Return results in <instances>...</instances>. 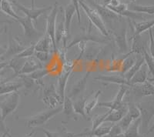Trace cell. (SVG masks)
<instances>
[{"label": "cell", "instance_id": "cell-1", "mask_svg": "<svg viewBox=\"0 0 154 137\" xmlns=\"http://www.w3.org/2000/svg\"><path fill=\"white\" fill-rule=\"evenodd\" d=\"M111 35L119 53L126 54L130 52L127 40L128 20L123 17L116 20L111 25ZM110 35V37H111Z\"/></svg>", "mask_w": 154, "mask_h": 137}, {"label": "cell", "instance_id": "cell-2", "mask_svg": "<svg viewBox=\"0 0 154 137\" xmlns=\"http://www.w3.org/2000/svg\"><path fill=\"white\" fill-rule=\"evenodd\" d=\"M79 6L84 11L85 14L89 18V20L90 22V24L93 25V26L96 27L97 29L100 31L102 35L105 36L106 39H110V34L107 29L106 26L105 25L104 22L103 21L102 18L100 15L96 12L95 9L91 8L86 2H85L83 0H79Z\"/></svg>", "mask_w": 154, "mask_h": 137}, {"label": "cell", "instance_id": "cell-3", "mask_svg": "<svg viewBox=\"0 0 154 137\" xmlns=\"http://www.w3.org/2000/svg\"><path fill=\"white\" fill-rule=\"evenodd\" d=\"M63 110V105H60L54 109H48L47 110L42 111L41 113L27 117L26 126L29 128H34L43 126L47 123L48 121L53 119L55 116L60 113Z\"/></svg>", "mask_w": 154, "mask_h": 137}, {"label": "cell", "instance_id": "cell-4", "mask_svg": "<svg viewBox=\"0 0 154 137\" xmlns=\"http://www.w3.org/2000/svg\"><path fill=\"white\" fill-rule=\"evenodd\" d=\"M41 96L42 102L49 107V109H54L63 105V101L58 93L57 89L54 83L44 86L41 90Z\"/></svg>", "mask_w": 154, "mask_h": 137}, {"label": "cell", "instance_id": "cell-5", "mask_svg": "<svg viewBox=\"0 0 154 137\" xmlns=\"http://www.w3.org/2000/svg\"><path fill=\"white\" fill-rule=\"evenodd\" d=\"M19 100H20L19 93L15 92L8 94L6 98L4 99L2 101H0V112L4 120H5L8 116L14 113L18 109Z\"/></svg>", "mask_w": 154, "mask_h": 137}, {"label": "cell", "instance_id": "cell-6", "mask_svg": "<svg viewBox=\"0 0 154 137\" xmlns=\"http://www.w3.org/2000/svg\"><path fill=\"white\" fill-rule=\"evenodd\" d=\"M59 4L56 2L53 5L51 9L50 12L46 16V33L49 37L52 46H53V51L58 52V49L56 45V40H55V32H56V20H57L58 13H59Z\"/></svg>", "mask_w": 154, "mask_h": 137}, {"label": "cell", "instance_id": "cell-7", "mask_svg": "<svg viewBox=\"0 0 154 137\" xmlns=\"http://www.w3.org/2000/svg\"><path fill=\"white\" fill-rule=\"evenodd\" d=\"M140 113V120L142 128L143 130H146L149 128V125L154 116V102L153 100L149 102H140L136 104Z\"/></svg>", "mask_w": 154, "mask_h": 137}, {"label": "cell", "instance_id": "cell-8", "mask_svg": "<svg viewBox=\"0 0 154 137\" xmlns=\"http://www.w3.org/2000/svg\"><path fill=\"white\" fill-rule=\"evenodd\" d=\"M74 65H75L74 61L66 60L64 62L63 72H61V74L58 77L57 91L63 102L66 96V89L67 82H68L69 78L70 75H71L72 70H73Z\"/></svg>", "mask_w": 154, "mask_h": 137}, {"label": "cell", "instance_id": "cell-9", "mask_svg": "<svg viewBox=\"0 0 154 137\" xmlns=\"http://www.w3.org/2000/svg\"><path fill=\"white\" fill-rule=\"evenodd\" d=\"M18 23L21 25L22 28L23 29V34L26 38L31 41L36 40L43 35V32L39 31L35 28L33 21L27 17H21L19 20H17Z\"/></svg>", "mask_w": 154, "mask_h": 137}, {"label": "cell", "instance_id": "cell-10", "mask_svg": "<svg viewBox=\"0 0 154 137\" xmlns=\"http://www.w3.org/2000/svg\"><path fill=\"white\" fill-rule=\"evenodd\" d=\"M12 5H14L16 8H17L19 10L21 11L22 12H23L26 16V17L29 18L31 20L34 22L35 23H37V20L41 16L44 15L45 13L48 12V11L51 10L53 6H45V7L42 8H38V9H35V8H27L26 6H24L23 5H22L21 3H19V2L16 1V0H12Z\"/></svg>", "mask_w": 154, "mask_h": 137}, {"label": "cell", "instance_id": "cell-11", "mask_svg": "<svg viewBox=\"0 0 154 137\" xmlns=\"http://www.w3.org/2000/svg\"><path fill=\"white\" fill-rule=\"evenodd\" d=\"M99 42V43H106L107 42V39H103L98 35H94L91 32V24H89V29L84 31L82 34H79L73 37V39L71 42L67 45L66 49L72 47V46L78 45L80 42Z\"/></svg>", "mask_w": 154, "mask_h": 137}, {"label": "cell", "instance_id": "cell-12", "mask_svg": "<svg viewBox=\"0 0 154 137\" xmlns=\"http://www.w3.org/2000/svg\"><path fill=\"white\" fill-rule=\"evenodd\" d=\"M129 91V87L127 86H119V91L117 92V94L116 95L114 99L112 101L109 102H101L98 104L99 107H105L108 108L110 110H115L121 108L126 102H123V98L126 96V93Z\"/></svg>", "mask_w": 154, "mask_h": 137}, {"label": "cell", "instance_id": "cell-13", "mask_svg": "<svg viewBox=\"0 0 154 137\" xmlns=\"http://www.w3.org/2000/svg\"><path fill=\"white\" fill-rule=\"evenodd\" d=\"M26 46H23L22 42H19L17 39L12 36V32H9V39H8V46L5 49V52L2 56L0 57L2 60H6L9 57L15 56L19 53L24 50Z\"/></svg>", "mask_w": 154, "mask_h": 137}, {"label": "cell", "instance_id": "cell-14", "mask_svg": "<svg viewBox=\"0 0 154 137\" xmlns=\"http://www.w3.org/2000/svg\"><path fill=\"white\" fill-rule=\"evenodd\" d=\"M140 113L139 111L138 108L137 107L136 104L130 103L128 104V110L125 116H123L119 122H118V125L119 126L123 132L130 126L134 120L140 118Z\"/></svg>", "mask_w": 154, "mask_h": 137}, {"label": "cell", "instance_id": "cell-15", "mask_svg": "<svg viewBox=\"0 0 154 137\" xmlns=\"http://www.w3.org/2000/svg\"><path fill=\"white\" fill-rule=\"evenodd\" d=\"M153 78L149 79L144 83L139 85H133L128 86L129 89L132 90L135 96H152L154 93V86L152 83Z\"/></svg>", "mask_w": 154, "mask_h": 137}, {"label": "cell", "instance_id": "cell-16", "mask_svg": "<svg viewBox=\"0 0 154 137\" xmlns=\"http://www.w3.org/2000/svg\"><path fill=\"white\" fill-rule=\"evenodd\" d=\"M91 71H88L84 76H82L81 79L77 81L76 83L73 85V86L70 88L69 94L66 95L69 98H70L72 101L74 100V99H76L82 94L84 90H86V84H87V81L89 79V76H90Z\"/></svg>", "mask_w": 154, "mask_h": 137}, {"label": "cell", "instance_id": "cell-17", "mask_svg": "<svg viewBox=\"0 0 154 137\" xmlns=\"http://www.w3.org/2000/svg\"><path fill=\"white\" fill-rule=\"evenodd\" d=\"M148 50V42L144 40L141 35H133L132 37V44L130 53L132 54L143 55Z\"/></svg>", "mask_w": 154, "mask_h": 137}, {"label": "cell", "instance_id": "cell-18", "mask_svg": "<svg viewBox=\"0 0 154 137\" xmlns=\"http://www.w3.org/2000/svg\"><path fill=\"white\" fill-rule=\"evenodd\" d=\"M42 68H43V65L42 62H40L34 56L29 57L26 59L23 67L21 68L20 71L18 72L16 77H18L19 76H22V75H28V74L32 73L34 71Z\"/></svg>", "mask_w": 154, "mask_h": 137}, {"label": "cell", "instance_id": "cell-19", "mask_svg": "<svg viewBox=\"0 0 154 137\" xmlns=\"http://www.w3.org/2000/svg\"><path fill=\"white\" fill-rule=\"evenodd\" d=\"M11 78L0 79V96L8 95L18 92V90L23 87L22 82H10Z\"/></svg>", "mask_w": 154, "mask_h": 137}, {"label": "cell", "instance_id": "cell-20", "mask_svg": "<svg viewBox=\"0 0 154 137\" xmlns=\"http://www.w3.org/2000/svg\"><path fill=\"white\" fill-rule=\"evenodd\" d=\"M63 110L64 115H65V120L62 122L63 124H67L70 120H74L75 121L78 120V115H76L74 112L73 105H72V100L69 98L66 95L65 96L64 100L63 102Z\"/></svg>", "mask_w": 154, "mask_h": 137}, {"label": "cell", "instance_id": "cell-21", "mask_svg": "<svg viewBox=\"0 0 154 137\" xmlns=\"http://www.w3.org/2000/svg\"><path fill=\"white\" fill-rule=\"evenodd\" d=\"M75 13L74 5L71 2L68 5H66L64 8V20H63V24H64V29H65V35L66 39H68L70 33V26L72 23V18Z\"/></svg>", "mask_w": 154, "mask_h": 137}, {"label": "cell", "instance_id": "cell-22", "mask_svg": "<svg viewBox=\"0 0 154 137\" xmlns=\"http://www.w3.org/2000/svg\"><path fill=\"white\" fill-rule=\"evenodd\" d=\"M149 72L148 71V68H146V66H142L135 73V75L130 79V80L129 81L130 86H133V85L142 84V83H144L145 82H146L147 80H149L150 79L149 77Z\"/></svg>", "mask_w": 154, "mask_h": 137}, {"label": "cell", "instance_id": "cell-23", "mask_svg": "<svg viewBox=\"0 0 154 137\" xmlns=\"http://www.w3.org/2000/svg\"><path fill=\"white\" fill-rule=\"evenodd\" d=\"M95 80H98L103 83H112V84H117L119 86H130V84L127 81L124 79V77L120 75H116V76H100L94 77Z\"/></svg>", "mask_w": 154, "mask_h": 137}, {"label": "cell", "instance_id": "cell-24", "mask_svg": "<svg viewBox=\"0 0 154 137\" xmlns=\"http://www.w3.org/2000/svg\"><path fill=\"white\" fill-rule=\"evenodd\" d=\"M130 23L133 24V27L134 28V35H141L143 32L153 27L154 20L150 19L149 20H143L140 22L132 20Z\"/></svg>", "mask_w": 154, "mask_h": 137}, {"label": "cell", "instance_id": "cell-25", "mask_svg": "<svg viewBox=\"0 0 154 137\" xmlns=\"http://www.w3.org/2000/svg\"><path fill=\"white\" fill-rule=\"evenodd\" d=\"M140 124H141L140 118L134 120L131 125L123 132V137H146V135L140 134V127L141 126Z\"/></svg>", "mask_w": 154, "mask_h": 137}, {"label": "cell", "instance_id": "cell-26", "mask_svg": "<svg viewBox=\"0 0 154 137\" xmlns=\"http://www.w3.org/2000/svg\"><path fill=\"white\" fill-rule=\"evenodd\" d=\"M128 110V103H125L121 108L115 110H110L109 113L104 122H111V123H118L119 120L125 116Z\"/></svg>", "mask_w": 154, "mask_h": 137}, {"label": "cell", "instance_id": "cell-27", "mask_svg": "<svg viewBox=\"0 0 154 137\" xmlns=\"http://www.w3.org/2000/svg\"><path fill=\"white\" fill-rule=\"evenodd\" d=\"M128 9L132 12L140 13V14H146L148 16H152L154 14L153 5H140L134 2H131L128 5Z\"/></svg>", "mask_w": 154, "mask_h": 137}, {"label": "cell", "instance_id": "cell-28", "mask_svg": "<svg viewBox=\"0 0 154 137\" xmlns=\"http://www.w3.org/2000/svg\"><path fill=\"white\" fill-rule=\"evenodd\" d=\"M51 46H52V42L49 39V37L45 32L41 38H39L34 44V48H35V51L50 53ZM52 47H53V46H52Z\"/></svg>", "mask_w": 154, "mask_h": 137}, {"label": "cell", "instance_id": "cell-29", "mask_svg": "<svg viewBox=\"0 0 154 137\" xmlns=\"http://www.w3.org/2000/svg\"><path fill=\"white\" fill-rule=\"evenodd\" d=\"M144 64H145V62H144L143 56H142V55H137V59H136V62H135V63L133 65V66H132L127 72H125V73L123 74V77H124V79L127 81L128 83H129V81L130 80V79L134 76L135 73H136V72H137ZM129 84H130V83H129Z\"/></svg>", "mask_w": 154, "mask_h": 137}, {"label": "cell", "instance_id": "cell-30", "mask_svg": "<svg viewBox=\"0 0 154 137\" xmlns=\"http://www.w3.org/2000/svg\"><path fill=\"white\" fill-rule=\"evenodd\" d=\"M87 98L88 96L79 97L75 101H72V105H73L74 112L75 114L82 116L85 120H89L87 115L85 112V103H86Z\"/></svg>", "mask_w": 154, "mask_h": 137}, {"label": "cell", "instance_id": "cell-31", "mask_svg": "<svg viewBox=\"0 0 154 137\" xmlns=\"http://www.w3.org/2000/svg\"><path fill=\"white\" fill-rule=\"evenodd\" d=\"M101 93V90H97L93 94H92V96H88L86 103H85V112L86 115H90L93 109L97 105L99 102V97Z\"/></svg>", "mask_w": 154, "mask_h": 137}, {"label": "cell", "instance_id": "cell-32", "mask_svg": "<svg viewBox=\"0 0 154 137\" xmlns=\"http://www.w3.org/2000/svg\"><path fill=\"white\" fill-rule=\"evenodd\" d=\"M0 11L2 12L4 14L10 16L15 20H19L21 16H18L16 12H15L13 8H12V4L9 0H2L1 4H0Z\"/></svg>", "mask_w": 154, "mask_h": 137}, {"label": "cell", "instance_id": "cell-33", "mask_svg": "<svg viewBox=\"0 0 154 137\" xmlns=\"http://www.w3.org/2000/svg\"><path fill=\"white\" fill-rule=\"evenodd\" d=\"M25 61H26V59L18 58L16 56H13V58L8 61V67H9V68H12L14 72V75L12 77H10L11 79L16 77L18 72L20 71L21 68L23 67Z\"/></svg>", "mask_w": 154, "mask_h": 137}, {"label": "cell", "instance_id": "cell-34", "mask_svg": "<svg viewBox=\"0 0 154 137\" xmlns=\"http://www.w3.org/2000/svg\"><path fill=\"white\" fill-rule=\"evenodd\" d=\"M136 59H137V56H133L132 54L129 55L128 56H126L123 59V63H122V65H121L120 72H119L121 75H123L125 72H127L133 66V65L136 62Z\"/></svg>", "mask_w": 154, "mask_h": 137}, {"label": "cell", "instance_id": "cell-35", "mask_svg": "<svg viewBox=\"0 0 154 137\" xmlns=\"http://www.w3.org/2000/svg\"><path fill=\"white\" fill-rule=\"evenodd\" d=\"M109 112H110V109H109L108 112H107V113H106L105 114L96 115V116H93V117L91 119L92 127H91V129H91V130L95 129L100 127V126L103 124V123H105V122H104L105 121V119L106 118V116L109 115Z\"/></svg>", "mask_w": 154, "mask_h": 137}, {"label": "cell", "instance_id": "cell-36", "mask_svg": "<svg viewBox=\"0 0 154 137\" xmlns=\"http://www.w3.org/2000/svg\"><path fill=\"white\" fill-rule=\"evenodd\" d=\"M143 58L145 64L146 65V67L148 68V71H149V74L152 77H153L154 74V59L153 56L149 54V51L147 50L143 53Z\"/></svg>", "mask_w": 154, "mask_h": 137}, {"label": "cell", "instance_id": "cell-37", "mask_svg": "<svg viewBox=\"0 0 154 137\" xmlns=\"http://www.w3.org/2000/svg\"><path fill=\"white\" fill-rule=\"evenodd\" d=\"M49 73V69L42 68L34 71V72H32V73L28 74V75H26V76H28L29 77L34 79V80L38 81V80H42V79H43V78L46 77Z\"/></svg>", "mask_w": 154, "mask_h": 137}, {"label": "cell", "instance_id": "cell-38", "mask_svg": "<svg viewBox=\"0 0 154 137\" xmlns=\"http://www.w3.org/2000/svg\"><path fill=\"white\" fill-rule=\"evenodd\" d=\"M34 53H35V48H34V44L32 45V46L26 47L24 50L19 53V54H17L16 56H15L16 57L18 58H23V59H26L32 57L33 56Z\"/></svg>", "mask_w": 154, "mask_h": 137}, {"label": "cell", "instance_id": "cell-39", "mask_svg": "<svg viewBox=\"0 0 154 137\" xmlns=\"http://www.w3.org/2000/svg\"><path fill=\"white\" fill-rule=\"evenodd\" d=\"M33 56L36 59H38L40 62L43 63V62H46L49 61V58H50V53L35 51V53L33 54Z\"/></svg>", "mask_w": 154, "mask_h": 137}, {"label": "cell", "instance_id": "cell-40", "mask_svg": "<svg viewBox=\"0 0 154 137\" xmlns=\"http://www.w3.org/2000/svg\"><path fill=\"white\" fill-rule=\"evenodd\" d=\"M148 51L149 54L153 56V34L152 28L149 29V41H148Z\"/></svg>", "mask_w": 154, "mask_h": 137}, {"label": "cell", "instance_id": "cell-41", "mask_svg": "<svg viewBox=\"0 0 154 137\" xmlns=\"http://www.w3.org/2000/svg\"><path fill=\"white\" fill-rule=\"evenodd\" d=\"M4 122H5V120L2 119V114H1V112H0V135H2L4 133H6L8 135H11L10 130L6 127Z\"/></svg>", "mask_w": 154, "mask_h": 137}, {"label": "cell", "instance_id": "cell-42", "mask_svg": "<svg viewBox=\"0 0 154 137\" xmlns=\"http://www.w3.org/2000/svg\"><path fill=\"white\" fill-rule=\"evenodd\" d=\"M71 3L74 5V8H75V13H76L77 16V20H78V23H81V15H80V6H79V0H71Z\"/></svg>", "mask_w": 154, "mask_h": 137}, {"label": "cell", "instance_id": "cell-43", "mask_svg": "<svg viewBox=\"0 0 154 137\" xmlns=\"http://www.w3.org/2000/svg\"><path fill=\"white\" fill-rule=\"evenodd\" d=\"M60 132H59V137H75V134L73 132H69L66 128L64 126H62L59 128Z\"/></svg>", "mask_w": 154, "mask_h": 137}, {"label": "cell", "instance_id": "cell-44", "mask_svg": "<svg viewBox=\"0 0 154 137\" xmlns=\"http://www.w3.org/2000/svg\"><path fill=\"white\" fill-rule=\"evenodd\" d=\"M42 131L45 134V137H59V132H49L46 129H42Z\"/></svg>", "mask_w": 154, "mask_h": 137}, {"label": "cell", "instance_id": "cell-45", "mask_svg": "<svg viewBox=\"0 0 154 137\" xmlns=\"http://www.w3.org/2000/svg\"><path fill=\"white\" fill-rule=\"evenodd\" d=\"M5 68H9V67H8V61L1 62H0V71L3 70Z\"/></svg>", "mask_w": 154, "mask_h": 137}, {"label": "cell", "instance_id": "cell-46", "mask_svg": "<svg viewBox=\"0 0 154 137\" xmlns=\"http://www.w3.org/2000/svg\"><path fill=\"white\" fill-rule=\"evenodd\" d=\"M119 3H120V1H119V0H111L109 5H112V6H116V5H119Z\"/></svg>", "mask_w": 154, "mask_h": 137}, {"label": "cell", "instance_id": "cell-47", "mask_svg": "<svg viewBox=\"0 0 154 137\" xmlns=\"http://www.w3.org/2000/svg\"><path fill=\"white\" fill-rule=\"evenodd\" d=\"M35 132H36V130L33 129V130H32V131L31 132H30L29 134H28V135H26L25 137H33V135H35Z\"/></svg>", "mask_w": 154, "mask_h": 137}, {"label": "cell", "instance_id": "cell-48", "mask_svg": "<svg viewBox=\"0 0 154 137\" xmlns=\"http://www.w3.org/2000/svg\"><path fill=\"white\" fill-rule=\"evenodd\" d=\"M5 49H6V48H3L0 46V57L2 56V55L4 54V53L5 52Z\"/></svg>", "mask_w": 154, "mask_h": 137}, {"label": "cell", "instance_id": "cell-49", "mask_svg": "<svg viewBox=\"0 0 154 137\" xmlns=\"http://www.w3.org/2000/svg\"><path fill=\"white\" fill-rule=\"evenodd\" d=\"M7 30V27L6 26H4V27H2V28H0V35H2V33H3L5 31H6Z\"/></svg>", "mask_w": 154, "mask_h": 137}, {"label": "cell", "instance_id": "cell-50", "mask_svg": "<svg viewBox=\"0 0 154 137\" xmlns=\"http://www.w3.org/2000/svg\"><path fill=\"white\" fill-rule=\"evenodd\" d=\"M12 22L9 21V20H2V21H0V24H3V23H9L11 24Z\"/></svg>", "mask_w": 154, "mask_h": 137}, {"label": "cell", "instance_id": "cell-51", "mask_svg": "<svg viewBox=\"0 0 154 137\" xmlns=\"http://www.w3.org/2000/svg\"><path fill=\"white\" fill-rule=\"evenodd\" d=\"M35 0H31V8H35Z\"/></svg>", "mask_w": 154, "mask_h": 137}, {"label": "cell", "instance_id": "cell-52", "mask_svg": "<svg viewBox=\"0 0 154 137\" xmlns=\"http://www.w3.org/2000/svg\"><path fill=\"white\" fill-rule=\"evenodd\" d=\"M5 69H6V68H5V69H3V70H2V71H0V79H1V76H2V75H3V74L5 73Z\"/></svg>", "mask_w": 154, "mask_h": 137}, {"label": "cell", "instance_id": "cell-53", "mask_svg": "<svg viewBox=\"0 0 154 137\" xmlns=\"http://www.w3.org/2000/svg\"><path fill=\"white\" fill-rule=\"evenodd\" d=\"M1 137H12V135H8V134H6V133H4V134H2V135H1Z\"/></svg>", "mask_w": 154, "mask_h": 137}, {"label": "cell", "instance_id": "cell-54", "mask_svg": "<svg viewBox=\"0 0 154 137\" xmlns=\"http://www.w3.org/2000/svg\"><path fill=\"white\" fill-rule=\"evenodd\" d=\"M130 2H136V0H129Z\"/></svg>", "mask_w": 154, "mask_h": 137}, {"label": "cell", "instance_id": "cell-55", "mask_svg": "<svg viewBox=\"0 0 154 137\" xmlns=\"http://www.w3.org/2000/svg\"><path fill=\"white\" fill-rule=\"evenodd\" d=\"M93 137H97V136H93ZM100 137H108L107 135H104V136H100Z\"/></svg>", "mask_w": 154, "mask_h": 137}, {"label": "cell", "instance_id": "cell-56", "mask_svg": "<svg viewBox=\"0 0 154 137\" xmlns=\"http://www.w3.org/2000/svg\"><path fill=\"white\" fill-rule=\"evenodd\" d=\"M2 0H0V4H1V2H2Z\"/></svg>", "mask_w": 154, "mask_h": 137}]
</instances>
